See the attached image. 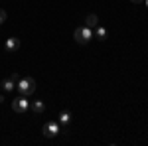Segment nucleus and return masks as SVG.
<instances>
[{"label":"nucleus","instance_id":"1","mask_svg":"<svg viewBox=\"0 0 148 146\" xmlns=\"http://www.w3.org/2000/svg\"><path fill=\"white\" fill-rule=\"evenodd\" d=\"M73 38H75V42H77V44L87 45L93 40V30H91V28H87V26H79V28H75Z\"/></svg>","mask_w":148,"mask_h":146},{"label":"nucleus","instance_id":"2","mask_svg":"<svg viewBox=\"0 0 148 146\" xmlns=\"http://www.w3.org/2000/svg\"><path fill=\"white\" fill-rule=\"evenodd\" d=\"M16 89L20 91L22 95H32L36 91V81L32 77H20L16 83Z\"/></svg>","mask_w":148,"mask_h":146},{"label":"nucleus","instance_id":"3","mask_svg":"<svg viewBox=\"0 0 148 146\" xmlns=\"http://www.w3.org/2000/svg\"><path fill=\"white\" fill-rule=\"evenodd\" d=\"M12 109L16 112H20V114H24V112L30 109V101L26 99V95H22V97H16L14 101H12Z\"/></svg>","mask_w":148,"mask_h":146},{"label":"nucleus","instance_id":"4","mask_svg":"<svg viewBox=\"0 0 148 146\" xmlns=\"http://www.w3.org/2000/svg\"><path fill=\"white\" fill-rule=\"evenodd\" d=\"M42 130H44V134H46L47 138H53V136H57L59 132H61V128H59V124H57L56 121H47Z\"/></svg>","mask_w":148,"mask_h":146},{"label":"nucleus","instance_id":"5","mask_svg":"<svg viewBox=\"0 0 148 146\" xmlns=\"http://www.w3.org/2000/svg\"><path fill=\"white\" fill-rule=\"evenodd\" d=\"M18 47H20V40H18V38H8V40L4 42V51H6V53H14Z\"/></svg>","mask_w":148,"mask_h":146},{"label":"nucleus","instance_id":"6","mask_svg":"<svg viewBox=\"0 0 148 146\" xmlns=\"http://www.w3.org/2000/svg\"><path fill=\"white\" fill-rule=\"evenodd\" d=\"M18 75H16V73H14V75H10V77L8 79H4V81H2V89L6 91V93H8V91H12V89H16V83H18Z\"/></svg>","mask_w":148,"mask_h":146},{"label":"nucleus","instance_id":"7","mask_svg":"<svg viewBox=\"0 0 148 146\" xmlns=\"http://www.w3.org/2000/svg\"><path fill=\"white\" fill-rule=\"evenodd\" d=\"M85 26L91 28V30H95V28L99 26V16H97V14H89V16L85 18Z\"/></svg>","mask_w":148,"mask_h":146},{"label":"nucleus","instance_id":"8","mask_svg":"<svg viewBox=\"0 0 148 146\" xmlns=\"http://www.w3.org/2000/svg\"><path fill=\"white\" fill-rule=\"evenodd\" d=\"M93 38H97L99 42H105V40H107V28H103V26H97V28L93 30Z\"/></svg>","mask_w":148,"mask_h":146},{"label":"nucleus","instance_id":"9","mask_svg":"<svg viewBox=\"0 0 148 146\" xmlns=\"http://www.w3.org/2000/svg\"><path fill=\"white\" fill-rule=\"evenodd\" d=\"M44 111H46V105H44V101H32V112H36V114H42Z\"/></svg>","mask_w":148,"mask_h":146},{"label":"nucleus","instance_id":"10","mask_svg":"<svg viewBox=\"0 0 148 146\" xmlns=\"http://www.w3.org/2000/svg\"><path fill=\"white\" fill-rule=\"evenodd\" d=\"M59 123L63 124V126H67V124L71 123V112L69 111H61L59 112Z\"/></svg>","mask_w":148,"mask_h":146},{"label":"nucleus","instance_id":"11","mask_svg":"<svg viewBox=\"0 0 148 146\" xmlns=\"http://www.w3.org/2000/svg\"><path fill=\"white\" fill-rule=\"evenodd\" d=\"M6 18H8L6 10H2V8H0V24H4V22H6Z\"/></svg>","mask_w":148,"mask_h":146},{"label":"nucleus","instance_id":"12","mask_svg":"<svg viewBox=\"0 0 148 146\" xmlns=\"http://www.w3.org/2000/svg\"><path fill=\"white\" fill-rule=\"evenodd\" d=\"M132 4H140V2H144V0H130Z\"/></svg>","mask_w":148,"mask_h":146},{"label":"nucleus","instance_id":"13","mask_svg":"<svg viewBox=\"0 0 148 146\" xmlns=\"http://www.w3.org/2000/svg\"><path fill=\"white\" fill-rule=\"evenodd\" d=\"M2 101H4V95H0V103H2Z\"/></svg>","mask_w":148,"mask_h":146},{"label":"nucleus","instance_id":"14","mask_svg":"<svg viewBox=\"0 0 148 146\" xmlns=\"http://www.w3.org/2000/svg\"><path fill=\"white\" fill-rule=\"evenodd\" d=\"M144 2H146V6H148V0H144Z\"/></svg>","mask_w":148,"mask_h":146}]
</instances>
